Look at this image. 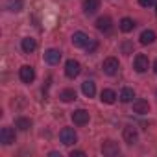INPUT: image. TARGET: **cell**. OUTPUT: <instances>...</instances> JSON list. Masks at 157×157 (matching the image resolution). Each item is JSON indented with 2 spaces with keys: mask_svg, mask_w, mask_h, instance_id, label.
<instances>
[{
  "mask_svg": "<svg viewBox=\"0 0 157 157\" xmlns=\"http://www.w3.org/2000/svg\"><path fill=\"white\" fill-rule=\"evenodd\" d=\"M133 28H135V22H133V19H129V17H124V19L120 21V30H122L124 33H129Z\"/></svg>",
  "mask_w": 157,
  "mask_h": 157,
  "instance_id": "ffe728a7",
  "label": "cell"
},
{
  "mask_svg": "<svg viewBox=\"0 0 157 157\" xmlns=\"http://www.w3.org/2000/svg\"><path fill=\"white\" fill-rule=\"evenodd\" d=\"M100 8V0H85L83 2V11L87 15H94Z\"/></svg>",
  "mask_w": 157,
  "mask_h": 157,
  "instance_id": "4fadbf2b",
  "label": "cell"
},
{
  "mask_svg": "<svg viewBox=\"0 0 157 157\" xmlns=\"http://www.w3.org/2000/svg\"><path fill=\"white\" fill-rule=\"evenodd\" d=\"M133 111H135L137 115H146V113L150 111V104H148L146 100H142V98H137V100L133 102Z\"/></svg>",
  "mask_w": 157,
  "mask_h": 157,
  "instance_id": "7c38bea8",
  "label": "cell"
},
{
  "mask_svg": "<svg viewBox=\"0 0 157 157\" xmlns=\"http://www.w3.org/2000/svg\"><path fill=\"white\" fill-rule=\"evenodd\" d=\"M102 153L107 155V157H115V155H118V153H120L118 142H115V140H105V142L102 144Z\"/></svg>",
  "mask_w": 157,
  "mask_h": 157,
  "instance_id": "277c9868",
  "label": "cell"
},
{
  "mask_svg": "<svg viewBox=\"0 0 157 157\" xmlns=\"http://www.w3.org/2000/svg\"><path fill=\"white\" fill-rule=\"evenodd\" d=\"M89 41H91V37H89L85 32H76V33L72 35V44L78 46V48H85V46L89 44Z\"/></svg>",
  "mask_w": 157,
  "mask_h": 157,
  "instance_id": "5b68a950",
  "label": "cell"
},
{
  "mask_svg": "<svg viewBox=\"0 0 157 157\" xmlns=\"http://www.w3.org/2000/svg\"><path fill=\"white\" fill-rule=\"evenodd\" d=\"M80 72H82V65L78 63L76 59H68V61H67V65H65V74H67L68 78L80 76Z\"/></svg>",
  "mask_w": 157,
  "mask_h": 157,
  "instance_id": "3957f363",
  "label": "cell"
},
{
  "mask_svg": "<svg viewBox=\"0 0 157 157\" xmlns=\"http://www.w3.org/2000/svg\"><path fill=\"white\" fill-rule=\"evenodd\" d=\"M82 91H83V94L87 96V98H93L94 94H96V85H94V82H83L82 83Z\"/></svg>",
  "mask_w": 157,
  "mask_h": 157,
  "instance_id": "9a60e30c",
  "label": "cell"
},
{
  "mask_svg": "<svg viewBox=\"0 0 157 157\" xmlns=\"http://www.w3.org/2000/svg\"><path fill=\"white\" fill-rule=\"evenodd\" d=\"M100 98H102L104 104H115V100H117V93H115L113 89H104L102 94H100Z\"/></svg>",
  "mask_w": 157,
  "mask_h": 157,
  "instance_id": "e0dca14e",
  "label": "cell"
},
{
  "mask_svg": "<svg viewBox=\"0 0 157 157\" xmlns=\"http://www.w3.org/2000/svg\"><path fill=\"white\" fill-rule=\"evenodd\" d=\"M59 98L63 102H72V100H76V91L74 89H65V91H61Z\"/></svg>",
  "mask_w": 157,
  "mask_h": 157,
  "instance_id": "7402d4cb",
  "label": "cell"
},
{
  "mask_svg": "<svg viewBox=\"0 0 157 157\" xmlns=\"http://www.w3.org/2000/svg\"><path fill=\"white\" fill-rule=\"evenodd\" d=\"M102 68H104V72H105L107 76H115V74L118 72V68H120V63H118L117 57H107V59L104 61Z\"/></svg>",
  "mask_w": 157,
  "mask_h": 157,
  "instance_id": "6da1fadb",
  "label": "cell"
},
{
  "mask_svg": "<svg viewBox=\"0 0 157 157\" xmlns=\"http://www.w3.org/2000/svg\"><path fill=\"white\" fill-rule=\"evenodd\" d=\"M72 122H74L76 126H85V124L89 122V113H87L85 109L74 111V113H72Z\"/></svg>",
  "mask_w": 157,
  "mask_h": 157,
  "instance_id": "ba28073f",
  "label": "cell"
},
{
  "mask_svg": "<svg viewBox=\"0 0 157 157\" xmlns=\"http://www.w3.org/2000/svg\"><path fill=\"white\" fill-rule=\"evenodd\" d=\"M96 28H98L100 32H109V30H111V19H109V17H100V19L96 21Z\"/></svg>",
  "mask_w": 157,
  "mask_h": 157,
  "instance_id": "d6986e66",
  "label": "cell"
},
{
  "mask_svg": "<svg viewBox=\"0 0 157 157\" xmlns=\"http://www.w3.org/2000/svg\"><path fill=\"white\" fill-rule=\"evenodd\" d=\"M44 61H46L48 65H57V63L61 61V52L56 50V48H48V50L44 52Z\"/></svg>",
  "mask_w": 157,
  "mask_h": 157,
  "instance_id": "9c48e42d",
  "label": "cell"
},
{
  "mask_svg": "<svg viewBox=\"0 0 157 157\" xmlns=\"http://www.w3.org/2000/svg\"><path fill=\"white\" fill-rule=\"evenodd\" d=\"M6 8H8L11 13H19V11H22V8H24V0H8V2H6Z\"/></svg>",
  "mask_w": 157,
  "mask_h": 157,
  "instance_id": "2e32d148",
  "label": "cell"
},
{
  "mask_svg": "<svg viewBox=\"0 0 157 157\" xmlns=\"http://www.w3.org/2000/svg\"><path fill=\"white\" fill-rule=\"evenodd\" d=\"M153 70H155V74H157V59H155V63H153Z\"/></svg>",
  "mask_w": 157,
  "mask_h": 157,
  "instance_id": "4316f807",
  "label": "cell"
},
{
  "mask_svg": "<svg viewBox=\"0 0 157 157\" xmlns=\"http://www.w3.org/2000/svg\"><path fill=\"white\" fill-rule=\"evenodd\" d=\"M17 128L21 129V131H26V129H30L32 128V120L30 118H24V117H21V118H17Z\"/></svg>",
  "mask_w": 157,
  "mask_h": 157,
  "instance_id": "603a6c76",
  "label": "cell"
},
{
  "mask_svg": "<svg viewBox=\"0 0 157 157\" xmlns=\"http://www.w3.org/2000/svg\"><path fill=\"white\" fill-rule=\"evenodd\" d=\"M139 39H140L142 44H151V43L155 41V32H153V30H144Z\"/></svg>",
  "mask_w": 157,
  "mask_h": 157,
  "instance_id": "ac0fdd59",
  "label": "cell"
},
{
  "mask_svg": "<svg viewBox=\"0 0 157 157\" xmlns=\"http://www.w3.org/2000/svg\"><path fill=\"white\" fill-rule=\"evenodd\" d=\"M0 142L2 144H6V146H10V144H13L15 142V131L11 129V128H2L0 129Z\"/></svg>",
  "mask_w": 157,
  "mask_h": 157,
  "instance_id": "52a82bcc",
  "label": "cell"
},
{
  "mask_svg": "<svg viewBox=\"0 0 157 157\" xmlns=\"http://www.w3.org/2000/svg\"><path fill=\"white\" fill-rule=\"evenodd\" d=\"M148 65H150V61H148V57L144 54H139L135 57V61H133V67H135L137 72H146L148 70Z\"/></svg>",
  "mask_w": 157,
  "mask_h": 157,
  "instance_id": "30bf717a",
  "label": "cell"
},
{
  "mask_svg": "<svg viewBox=\"0 0 157 157\" xmlns=\"http://www.w3.org/2000/svg\"><path fill=\"white\" fill-rule=\"evenodd\" d=\"M21 46H22V50H24L26 54H32V52L37 48V41L32 39V37H24L22 43H21Z\"/></svg>",
  "mask_w": 157,
  "mask_h": 157,
  "instance_id": "5bb4252c",
  "label": "cell"
},
{
  "mask_svg": "<svg viewBox=\"0 0 157 157\" xmlns=\"http://www.w3.org/2000/svg\"><path fill=\"white\" fill-rule=\"evenodd\" d=\"M155 13H157V0H155Z\"/></svg>",
  "mask_w": 157,
  "mask_h": 157,
  "instance_id": "83f0119b",
  "label": "cell"
},
{
  "mask_svg": "<svg viewBox=\"0 0 157 157\" xmlns=\"http://www.w3.org/2000/svg\"><path fill=\"white\" fill-rule=\"evenodd\" d=\"M137 139H139L137 128H133V126H126V128H124V140H126L128 144H135Z\"/></svg>",
  "mask_w": 157,
  "mask_h": 157,
  "instance_id": "8fae6325",
  "label": "cell"
},
{
  "mask_svg": "<svg viewBox=\"0 0 157 157\" xmlns=\"http://www.w3.org/2000/svg\"><path fill=\"white\" fill-rule=\"evenodd\" d=\"M153 2H155V0H139V4H140L142 8H150Z\"/></svg>",
  "mask_w": 157,
  "mask_h": 157,
  "instance_id": "cb8c5ba5",
  "label": "cell"
},
{
  "mask_svg": "<svg viewBox=\"0 0 157 157\" xmlns=\"http://www.w3.org/2000/svg\"><path fill=\"white\" fill-rule=\"evenodd\" d=\"M19 76H21V80H22L24 83H32V82L35 80V70H33L30 65H24V67H21Z\"/></svg>",
  "mask_w": 157,
  "mask_h": 157,
  "instance_id": "8992f818",
  "label": "cell"
},
{
  "mask_svg": "<svg viewBox=\"0 0 157 157\" xmlns=\"http://www.w3.org/2000/svg\"><path fill=\"white\" fill-rule=\"evenodd\" d=\"M59 139H61V142L65 146H70V144H74L78 140V135H76V131L72 128H63L61 133H59Z\"/></svg>",
  "mask_w": 157,
  "mask_h": 157,
  "instance_id": "7a4b0ae2",
  "label": "cell"
},
{
  "mask_svg": "<svg viewBox=\"0 0 157 157\" xmlns=\"http://www.w3.org/2000/svg\"><path fill=\"white\" fill-rule=\"evenodd\" d=\"M85 48H87L89 52H91V50H94V48H96V41H93V39H91V41H89V44H87Z\"/></svg>",
  "mask_w": 157,
  "mask_h": 157,
  "instance_id": "d4e9b609",
  "label": "cell"
},
{
  "mask_svg": "<svg viewBox=\"0 0 157 157\" xmlns=\"http://www.w3.org/2000/svg\"><path fill=\"white\" fill-rule=\"evenodd\" d=\"M135 98V93H133V89H129V87H126V89H122V93H120V100L124 102V104H128V102H131Z\"/></svg>",
  "mask_w": 157,
  "mask_h": 157,
  "instance_id": "44dd1931",
  "label": "cell"
},
{
  "mask_svg": "<svg viewBox=\"0 0 157 157\" xmlns=\"http://www.w3.org/2000/svg\"><path fill=\"white\" fill-rule=\"evenodd\" d=\"M85 155V151H80V150H78V151H70V157H83Z\"/></svg>",
  "mask_w": 157,
  "mask_h": 157,
  "instance_id": "484cf974",
  "label": "cell"
}]
</instances>
